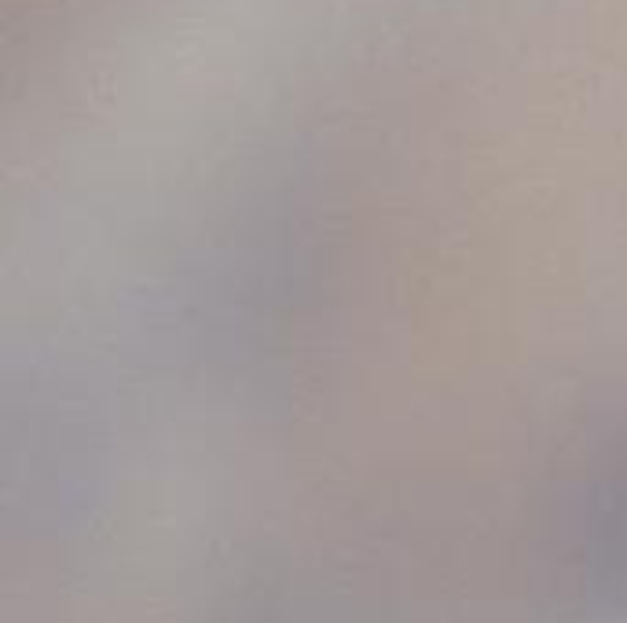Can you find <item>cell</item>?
Returning <instances> with one entry per match:
<instances>
[{"label":"cell","mask_w":627,"mask_h":623,"mask_svg":"<svg viewBox=\"0 0 627 623\" xmlns=\"http://www.w3.org/2000/svg\"><path fill=\"white\" fill-rule=\"evenodd\" d=\"M246 535H264V532H246ZM173 539H187V535H173ZM121 543H136V539H121ZM81 546H96V543H81ZM41 550H59V546H41Z\"/></svg>","instance_id":"6da1fadb"}]
</instances>
